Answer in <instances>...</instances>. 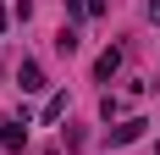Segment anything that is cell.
Masks as SVG:
<instances>
[{"mask_svg": "<svg viewBox=\"0 0 160 155\" xmlns=\"http://www.w3.org/2000/svg\"><path fill=\"white\" fill-rule=\"evenodd\" d=\"M22 144H28V122H17V116H11V122H0V150L17 155Z\"/></svg>", "mask_w": 160, "mask_h": 155, "instance_id": "6da1fadb", "label": "cell"}, {"mask_svg": "<svg viewBox=\"0 0 160 155\" xmlns=\"http://www.w3.org/2000/svg\"><path fill=\"white\" fill-rule=\"evenodd\" d=\"M17 89H22V94H39V89H44V72H39V61H22V67H17Z\"/></svg>", "mask_w": 160, "mask_h": 155, "instance_id": "7a4b0ae2", "label": "cell"}, {"mask_svg": "<svg viewBox=\"0 0 160 155\" xmlns=\"http://www.w3.org/2000/svg\"><path fill=\"white\" fill-rule=\"evenodd\" d=\"M144 127H149L144 116H127V122H116V127H111V144H132V139H144Z\"/></svg>", "mask_w": 160, "mask_h": 155, "instance_id": "3957f363", "label": "cell"}, {"mask_svg": "<svg viewBox=\"0 0 160 155\" xmlns=\"http://www.w3.org/2000/svg\"><path fill=\"white\" fill-rule=\"evenodd\" d=\"M116 72H122V50L111 45V50H105V56H99V61H94V78H99V83H111Z\"/></svg>", "mask_w": 160, "mask_h": 155, "instance_id": "277c9868", "label": "cell"}, {"mask_svg": "<svg viewBox=\"0 0 160 155\" xmlns=\"http://www.w3.org/2000/svg\"><path fill=\"white\" fill-rule=\"evenodd\" d=\"M61 111H66V94H50L44 100V122H61Z\"/></svg>", "mask_w": 160, "mask_h": 155, "instance_id": "5b68a950", "label": "cell"}, {"mask_svg": "<svg viewBox=\"0 0 160 155\" xmlns=\"http://www.w3.org/2000/svg\"><path fill=\"white\" fill-rule=\"evenodd\" d=\"M99 116H105V122H116V116H122V100H116V94H105V100H99Z\"/></svg>", "mask_w": 160, "mask_h": 155, "instance_id": "8992f818", "label": "cell"}, {"mask_svg": "<svg viewBox=\"0 0 160 155\" xmlns=\"http://www.w3.org/2000/svg\"><path fill=\"white\" fill-rule=\"evenodd\" d=\"M55 50H61V56H72V50H78V33L61 28V33H55Z\"/></svg>", "mask_w": 160, "mask_h": 155, "instance_id": "52a82bcc", "label": "cell"}, {"mask_svg": "<svg viewBox=\"0 0 160 155\" xmlns=\"http://www.w3.org/2000/svg\"><path fill=\"white\" fill-rule=\"evenodd\" d=\"M66 6V17H88V6H83V0H61Z\"/></svg>", "mask_w": 160, "mask_h": 155, "instance_id": "ba28073f", "label": "cell"}, {"mask_svg": "<svg viewBox=\"0 0 160 155\" xmlns=\"http://www.w3.org/2000/svg\"><path fill=\"white\" fill-rule=\"evenodd\" d=\"M83 6H88V17H99V11H105V0H83Z\"/></svg>", "mask_w": 160, "mask_h": 155, "instance_id": "9c48e42d", "label": "cell"}, {"mask_svg": "<svg viewBox=\"0 0 160 155\" xmlns=\"http://www.w3.org/2000/svg\"><path fill=\"white\" fill-rule=\"evenodd\" d=\"M6 22H11V11H6V6H0V28H6Z\"/></svg>", "mask_w": 160, "mask_h": 155, "instance_id": "30bf717a", "label": "cell"}, {"mask_svg": "<svg viewBox=\"0 0 160 155\" xmlns=\"http://www.w3.org/2000/svg\"><path fill=\"white\" fill-rule=\"evenodd\" d=\"M155 155H160V144H155Z\"/></svg>", "mask_w": 160, "mask_h": 155, "instance_id": "8fae6325", "label": "cell"}, {"mask_svg": "<svg viewBox=\"0 0 160 155\" xmlns=\"http://www.w3.org/2000/svg\"><path fill=\"white\" fill-rule=\"evenodd\" d=\"M50 155H55V150H50Z\"/></svg>", "mask_w": 160, "mask_h": 155, "instance_id": "7c38bea8", "label": "cell"}]
</instances>
